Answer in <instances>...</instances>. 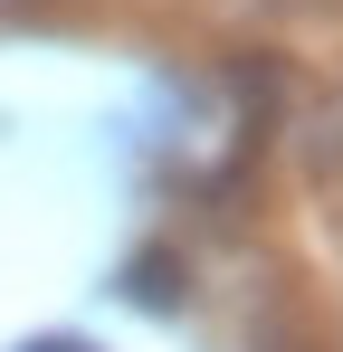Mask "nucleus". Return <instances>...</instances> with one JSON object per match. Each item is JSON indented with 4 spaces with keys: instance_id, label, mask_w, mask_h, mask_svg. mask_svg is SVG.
<instances>
[{
    "instance_id": "nucleus-1",
    "label": "nucleus",
    "mask_w": 343,
    "mask_h": 352,
    "mask_svg": "<svg viewBox=\"0 0 343 352\" xmlns=\"http://www.w3.org/2000/svg\"><path fill=\"white\" fill-rule=\"evenodd\" d=\"M114 295H124L134 314H181V305H191V267H181L172 248H134V257L114 267Z\"/></svg>"
},
{
    "instance_id": "nucleus-2",
    "label": "nucleus",
    "mask_w": 343,
    "mask_h": 352,
    "mask_svg": "<svg viewBox=\"0 0 343 352\" xmlns=\"http://www.w3.org/2000/svg\"><path fill=\"white\" fill-rule=\"evenodd\" d=\"M238 10H258V19H324V10H343V0H238Z\"/></svg>"
},
{
    "instance_id": "nucleus-3",
    "label": "nucleus",
    "mask_w": 343,
    "mask_h": 352,
    "mask_svg": "<svg viewBox=\"0 0 343 352\" xmlns=\"http://www.w3.org/2000/svg\"><path fill=\"white\" fill-rule=\"evenodd\" d=\"M19 352H96L86 333H39V343H19Z\"/></svg>"
}]
</instances>
